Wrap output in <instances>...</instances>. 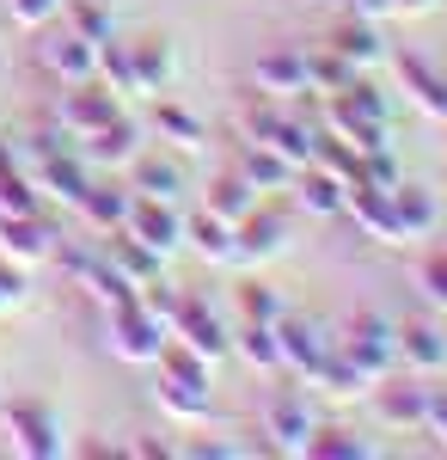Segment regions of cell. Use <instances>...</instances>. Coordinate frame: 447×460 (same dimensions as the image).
I'll use <instances>...</instances> for the list:
<instances>
[{"label": "cell", "mask_w": 447, "mask_h": 460, "mask_svg": "<svg viewBox=\"0 0 447 460\" xmlns=\"http://www.w3.org/2000/svg\"><path fill=\"white\" fill-rule=\"evenodd\" d=\"M110 338H117V356H129V362H153V356L166 350V325L147 314L141 301H123V307H117Z\"/></svg>", "instance_id": "1"}, {"label": "cell", "mask_w": 447, "mask_h": 460, "mask_svg": "<svg viewBox=\"0 0 447 460\" xmlns=\"http://www.w3.org/2000/svg\"><path fill=\"white\" fill-rule=\"evenodd\" d=\"M110 117H117V99H110V93H99L92 80H74V93L62 99V129L86 142L92 129H104V123H110Z\"/></svg>", "instance_id": "2"}, {"label": "cell", "mask_w": 447, "mask_h": 460, "mask_svg": "<svg viewBox=\"0 0 447 460\" xmlns=\"http://www.w3.org/2000/svg\"><path fill=\"white\" fill-rule=\"evenodd\" d=\"M0 252L19 264H37L56 246H49V227H37V215H0Z\"/></svg>", "instance_id": "3"}, {"label": "cell", "mask_w": 447, "mask_h": 460, "mask_svg": "<svg viewBox=\"0 0 447 460\" xmlns=\"http://www.w3.org/2000/svg\"><path fill=\"white\" fill-rule=\"evenodd\" d=\"M43 62L62 74V80H92V68H99V43L92 37H56V43H43Z\"/></svg>", "instance_id": "4"}, {"label": "cell", "mask_w": 447, "mask_h": 460, "mask_svg": "<svg viewBox=\"0 0 447 460\" xmlns=\"http://www.w3.org/2000/svg\"><path fill=\"white\" fill-rule=\"evenodd\" d=\"M13 442H19V455H62L56 418L37 405H13Z\"/></svg>", "instance_id": "5"}, {"label": "cell", "mask_w": 447, "mask_h": 460, "mask_svg": "<svg viewBox=\"0 0 447 460\" xmlns=\"http://www.w3.org/2000/svg\"><path fill=\"white\" fill-rule=\"evenodd\" d=\"M129 227H136V240L147 252H172L178 246V215L166 209V203H129Z\"/></svg>", "instance_id": "6"}, {"label": "cell", "mask_w": 447, "mask_h": 460, "mask_svg": "<svg viewBox=\"0 0 447 460\" xmlns=\"http://www.w3.org/2000/svg\"><path fill=\"white\" fill-rule=\"evenodd\" d=\"M392 350H399V344H392V332H386L380 319H362V325L349 332V350L344 356L362 368V375H380V368L392 362Z\"/></svg>", "instance_id": "7"}, {"label": "cell", "mask_w": 447, "mask_h": 460, "mask_svg": "<svg viewBox=\"0 0 447 460\" xmlns=\"http://www.w3.org/2000/svg\"><path fill=\"white\" fill-rule=\"evenodd\" d=\"M86 160H99V166H123V160H136V129H129L123 117H110L104 129L86 136Z\"/></svg>", "instance_id": "8"}, {"label": "cell", "mask_w": 447, "mask_h": 460, "mask_svg": "<svg viewBox=\"0 0 447 460\" xmlns=\"http://www.w3.org/2000/svg\"><path fill=\"white\" fill-rule=\"evenodd\" d=\"M43 190H56L62 203H80V197H86V172H80V160L62 154V147L43 154Z\"/></svg>", "instance_id": "9"}, {"label": "cell", "mask_w": 447, "mask_h": 460, "mask_svg": "<svg viewBox=\"0 0 447 460\" xmlns=\"http://www.w3.org/2000/svg\"><path fill=\"white\" fill-rule=\"evenodd\" d=\"M178 332H184V344H190V350H203V356H221V350H227L221 325H215L197 301H184V307H178Z\"/></svg>", "instance_id": "10"}, {"label": "cell", "mask_w": 447, "mask_h": 460, "mask_svg": "<svg viewBox=\"0 0 447 460\" xmlns=\"http://www.w3.org/2000/svg\"><path fill=\"white\" fill-rule=\"evenodd\" d=\"M129 68H136V93H153V86H166V74H172V56H166L160 43H141L136 56H129Z\"/></svg>", "instance_id": "11"}, {"label": "cell", "mask_w": 447, "mask_h": 460, "mask_svg": "<svg viewBox=\"0 0 447 460\" xmlns=\"http://www.w3.org/2000/svg\"><path fill=\"white\" fill-rule=\"evenodd\" d=\"M80 209H86V221H99V227H117V221H129V197H123V190H92V184H86Z\"/></svg>", "instance_id": "12"}, {"label": "cell", "mask_w": 447, "mask_h": 460, "mask_svg": "<svg viewBox=\"0 0 447 460\" xmlns=\"http://www.w3.org/2000/svg\"><path fill=\"white\" fill-rule=\"evenodd\" d=\"M399 338H405L399 350L411 356L416 368H442V362H447V344L435 338V332H429V325H411V332H399Z\"/></svg>", "instance_id": "13"}, {"label": "cell", "mask_w": 447, "mask_h": 460, "mask_svg": "<svg viewBox=\"0 0 447 460\" xmlns=\"http://www.w3.org/2000/svg\"><path fill=\"white\" fill-rule=\"evenodd\" d=\"M0 215H37L31 178H19V172H13V160L0 166Z\"/></svg>", "instance_id": "14"}, {"label": "cell", "mask_w": 447, "mask_h": 460, "mask_svg": "<svg viewBox=\"0 0 447 460\" xmlns=\"http://www.w3.org/2000/svg\"><path fill=\"white\" fill-rule=\"evenodd\" d=\"M136 178H141V190H147L153 203H172L178 197V166H166V160H141Z\"/></svg>", "instance_id": "15"}, {"label": "cell", "mask_w": 447, "mask_h": 460, "mask_svg": "<svg viewBox=\"0 0 447 460\" xmlns=\"http://www.w3.org/2000/svg\"><path fill=\"white\" fill-rule=\"evenodd\" d=\"M153 258H160V252H147L141 240H117V264H123V277H129V283L153 277Z\"/></svg>", "instance_id": "16"}, {"label": "cell", "mask_w": 447, "mask_h": 460, "mask_svg": "<svg viewBox=\"0 0 447 460\" xmlns=\"http://www.w3.org/2000/svg\"><path fill=\"white\" fill-rule=\"evenodd\" d=\"M276 436H282V442H288V448H307V418H301V405H294V399H282V405H276Z\"/></svg>", "instance_id": "17"}, {"label": "cell", "mask_w": 447, "mask_h": 460, "mask_svg": "<svg viewBox=\"0 0 447 460\" xmlns=\"http://www.w3.org/2000/svg\"><path fill=\"white\" fill-rule=\"evenodd\" d=\"M240 338H245V356H251V362H282V344H276L270 325H258V319H251Z\"/></svg>", "instance_id": "18"}, {"label": "cell", "mask_w": 447, "mask_h": 460, "mask_svg": "<svg viewBox=\"0 0 447 460\" xmlns=\"http://www.w3.org/2000/svg\"><path fill=\"white\" fill-rule=\"evenodd\" d=\"M435 221V203L423 190H399V227H429Z\"/></svg>", "instance_id": "19"}, {"label": "cell", "mask_w": 447, "mask_h": 460, "mask_svg": "<svg viewBox=\"0 0 447 460\" xmlns=\"http://www.w3.org/2000/svg\"><path fill=\"white\" fill-rule=\"evenodd\" d=\"M197 246L208 252V258H233V240H227V221L215 215V221H197Z\"/></svg>", "instance_id": "20"}, {"label": "cell", "mask_w": 447, "mask_h": 460, "mask_svg": "<svg viewBox=\"0 0 447 460\" xmlns=\"http://www.w3.org/2000/svg\"><path fill=\"white\" fill-rule=\"evenodd\" d=\"M380 405H386V418H392V424H405V418H423V411H429V405H423V393H386V399H380Z\"/></svg>", "instance_id": "21"}, {"label": "cell", "mask_w": 447, "mask_h": 460, "mask_svg": "<svg viewBox=\"0 0 447 460\" xmlns=\"http://www.w3.org/2000/svg\"><path fill=\"white\" fill-rule=\"evenodd\" d=\"M337 56L368 62V56H374V31H368V25H349V31H337Z\"/></svg>", "instance_id": "22"}, {"label": "cell", "mask_w": 447, "mask_h": 460, "mask_svg": "<svg viewBox=\"0 0 447 460\" xmlns=\"http://www.w3.org/2000/svg\"><path fill=\"white\" fill-rule=\"evenodd\" d=\"M62 13V0H13V19L19 25H43V19H56Z\"/></svg>", "instance_id": "23"}, {"label": "cell", "mask_w": 447, "mask_h": 460, "mask_svg": "<svg viewBox=\"0 0 447 460\" xmlns=\"http://www.w3.org/2000/svg\"><path fill=\"white\" fill-rule=\"evenodd\" d=\"M245 172H251V178H264V184H276V178H288V166H282L276 154H251V160H245Z\"/></svg>", "instance_id": "24"}, {"label": "cell", "mask_w": 447, "mask_h": 460, "mask_svg": "<svg viewBox=\"0 0 447 460\" xmlns=\"http://www.w3.org/2000/svg\"><path fill=\"white\" fill-rule=\"evenodd\" d=\"M160 129H172V136H178L184 147H197V123H190L184 111H160Z\"/></svg>", "instance_id": "25"}, {"label": "cell", "mask_w": 447, "mask_h": 460, "mask_svg": "<svg viewBox=\"0 0 447 460\" xmlns=\"http://www.w3.org/2000/svg\"><path fill=\"white\" fill-rule=\"evenodd\" d=\"M74 19H80V37H92V43L110 37V31H104V13H99V6H74Z\"/></svg>", "instance_id": "26"}, {"label": "cell", "mask_w": 447, "mask_h": 460, "mask_svg": "<svg viewBox=\"0 0 447 460\" xmlns=\"http://www.w3.org/2000/svg\"><path fill=\"white\" fill-rule=\"evenodd\" d=\"M240 209H245L240 184H221V197H215V215H221V221H240Z\"/></svg>", "instance_id": "27"}, {"label": "cell", "mask_w": 447, "mask_h": 460, "mask_svg": "<svg viewBox=\"0 0 447 460\" xmlns=\"http://www.w3.org/2000/svg\"><path fill=\"white\" fill-rule=\"evenodd\" d=\"M423 283H429V295L447 307V258H429V270H423Z\"/></svg>", "instance_id": "28"}, {"label": "cell", "mask_w": 447, "mask_h": 460, "mask_svg": "<svg viewBox=\"0 0 447 460\" xmlns=\"http://www.w3.org/2000/svg\"><path fill=\"white\" fill-rule=\"evenodd\" d=\"M19 295H25V277H19V270H0V314H6Z\"/></svg>", "instance_id": "29"}, {"label": "cell", "mask_w": 447, "mask_h": 460, "mask_svg": "<svg viewBox=\"0 0 447 460\" xmlns=\"http://www.w3.org/2000/svg\"><path fill=\"white\" fill-rule=\"evenodd\" d=\"M307 68H294V62H264V80H276V86H288V80H301Z\"/></svg>", "instance_id": "30"}, {"label": "cell", "mask_w": 447, "mask_h": 460, "mask_svg": "<svg viewBox=\"0 0 447 460\" xmlns=\"http://www.w3.org/2000/svg\"><path fill=\"white\" fill-rule=\"evenodd\" d=\"M245 314H251V319H276V301H270V295H258V288H251V295H245Z\"/></svg>", "instance_id": "31"}]
</instances>
